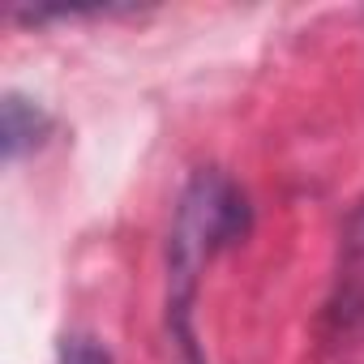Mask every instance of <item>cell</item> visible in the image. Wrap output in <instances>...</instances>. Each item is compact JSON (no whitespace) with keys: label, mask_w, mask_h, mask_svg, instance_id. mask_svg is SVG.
Wrapping results in <instances>:
<instances>
[{"label":"cell","mask_w":364,"mask_h":364,"mask_svg":"<svg viewBox=\"0 0 364 364\" xmlns=\"http://www.w3.org/2000/svg\"><path fill=\"white\" fill-rule=\"evenodd\" d=\"M245 232H249V206L240 189L215 171H202L189 185L185 202H180L176 232H171V313L176 317L189 313L198 270L223 245H236Z\"/></svg>","instance_id":"1"},{"label":"cell","mask_w":364,"mask_h":364,"mask_svg":"<svg viewBox=\"0 0 364 364\" xmlns=\"http://www.w3.org/2000/svg\"><path fill=\"white\" fill-rule=\"evenodd\" d=\"M364 334V206L351 215L338 249V274L326 304V338L347 347Z\"/></svg>","instance_id":"2"},{"label":"cell","mask_w":364,"mask_h":364,"mask_svg":"<svg viewBox=\"0 0 364 364\" xmlns=\"http://www.w3.org/2000/svg\"><path fill=\"white\" fill-rule=\"evenodd\" d=\"M43 133H48V116L35 103H26V99L5 95V154L18 159L26 146L43 141Z\"/></svg>","instance_id":"3"},{"label":"cell","mask_w":364,"mask_h":364,"mask_svg":"<svg viewBox=\"0 0 364 364\" xmlns=\"http://www.w3.org/2000/svg\"><path fill=\"white\" fill-rule=\"evenodd\" d=\"M60 364H112V355L99 347V343H90V338H73L69 347H65V360Z\"/></svg>","instance_id":"4"}]
</instances>
